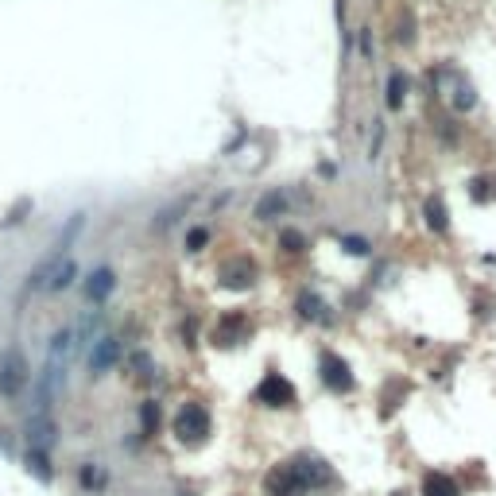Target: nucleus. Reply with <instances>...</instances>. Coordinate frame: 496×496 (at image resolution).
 <instances>
[{
	"label": "nucleus",
	"mask_w": 496,
	"mask_h": 496,
	"mask_svg": "<svg viewBox=\"0 0 496 496\" xmlns=\"http://www.w3.org/2000/svg\"><path fill=\"white\" fill-rule=\"evenodd\" d=\"M113 283H117V276H113V268H97L94 276L81 283V291H86V299L89 303H105L109 299V291H113Z\"/></svg>",
	"instance_id": "5"
},
{
	"label": "nucleus",
	"mask_w": 496,
	"mask_h": 496,
	"mask_svg": "<svg viewBox=\"0 0 496 496\" xmlns=\"http://www.w3.org/2000/svg\"><path fill=\"white\" fill-rule=\"evenodd\" d=\"M427 225L434 229V233H446V210H442V198H427Z\"/></svg>",
	"instance_id": "11"
},
{
	"label": "nucleus",
	"mask_w": 496,
	"mask_h": 496,
	"mask_svg": "<svg viewBox=\"0 0 496 496\" xmlns=\"http://www.w3.org/2000/svg\"><path fill=\"white\" fill-rule=\"evenodd\" d=\"M283 210H287V194H283V190H271L268 198H260V202H256V218H260V221L279 218Z\"/></svg>",
	"instance_id": "9"
},
{
	"label": "nucleus",
	"mask_w": 496,
	"mask_h": 496,
	"mask_svg": "<svg viewBox=\"0 0 496 496\" xmlns=\"http://www.w3.org/2000/svg\"><path fill=\"white\" fill-rule=\"evenodd\" d=\"M74 276H78V264L66 256V260H59V268L51 271V279H47V291L51 295H59V291H66V287L74 283Z\"/></svg>",
	"instance_id": "7"
},
{
	"label": "nucleus",
	"mask_w": 496,
	"mask_h": 496,
	"mask_svg": "<svg viewBox=\"0 0 496 496\" xmlns=\"http://www.w3.org/2000/svg\"><path fill=\"white\" fill-rule=\"evenodd\" d=\"M23 466H28V473L35 477V481H51V473H55V469H51V458H47L43 450H35V446L23 453Z\"/></svg>",
	"instance_id": "8"
},
{
	"label": "nucleus",
	"mask_w": 496,
	"mask_h": 496,
	"mask_svg": "<svg viewBox=\"0 0 496 496\" xmlns=\"http://www.w3.org/2000/svg\"><path fill=\"white\" fill-rule=\"evenodd\" d=\"M303 314H307V318H318V314H322V299H318V295H303Z\"/></svg>",
	"instance_id": "17"
},
{
	"label": "nucleus",
	"mask_w": 496,
	"mask_h": 496,
	"mask_svg": "<svg viewBox=\"0 0 496 496\" xmlns=\"http://www.w3.org/2000/svg\"><path fill=\"white\" fill-rule=\"evenodd\" d=\"M205 431H210V419H205V411L198 407V403H186V407H179V415H175V434L183 438V442H202Z\"/></svg>",
	"instance_id": "2"
},
{
	"label": "nucleus",
	"mask_w": 496,
	"mask_h": 496,
	"mask_svg": "<svg viewBox=\"0 0 496 496\" xmlns=\"http://www.w3.org/2000/svg\"><path fill=\"white\" fill-rule=\"evenodd\" d=\"M279 241H283L287 252H303V248H307V237H303V233H291V229H287V233L279 237Z\"/></svg>",
	"instance_id": "14"
},
{
	"label": "nucleus",
	"mask_w": 496,
	"mask_h": 496,
	"mask_svg": "<svg viewBox=\"0 0 496 496\" xmlns=\"http://www.w3.org/2000/svg\"><path fill=\"white\" fill-rule=\"evenodd\" d=\"M322 384L329 388V392H353V372L345 365L337 353H322Z\"/></svg>",
	"instance_id": "3"
},
{
	"label": "nucleus",
	"mask_w": 496,
	"mask_h": 496,
	"mask_svg": "<svg viewBox=\"0 0 496 496\" xmlns=\"http://www.w3.org/2000/svg\"><path fill=\"white\" fill-rule=\"evenodd\" d=\"M400 101H403V74L395 70L392 81H388V105H392V109H400Z\"/></svg>",
	"instance_id": "12"
},
{
	"label": "nucleus",
	"mask_w": 496,
	"mask_h": 496,
	"mask_svg": "<svg viewBox=\"0 0 496 496\" xmlns=\"http://www.w3.org/2000/svg\"><path fill=\"white\" fill-rule=\"evenodd\" d=\"M140 419H144V431L147 434L159 431V407H155V403H144V407H140Z\"/></svg>",
	"instance_id": "13"
},
{
	"label": "nucleus",
	"mask_w": 496,
	"mask_h": 496,
	"mask_svg": "<svg viewBox=\"0 0 496 496\" xmlns=\"http://www.w3.org/2000/svg\"><path fill=\"white\" fill-rule=\"evenodd\" d=\"M205 241H210V233H205V229H190V237H186V248H190V252H202V248H205Z\"/></svg>",
	"instance_id": "15"
},
{
	"label": "nucleus",
	"mask_w": 496,
	"mask_h": 496,
	"mask_svg": "<svg viewBox=\"0 0 496 496\" xmlns=\"http://www.w3.org/2000/svg\"><path fill=\"white\" fill-rule=\"evenodd\" d=\"M345 252L349 256H368V241L365 237H345Z\"/></svg>",
	"instance_id": "16"
},
{
	"label": "nucleus",
	"mask_w": 496,
	"mask_h": 496,
	"mask_svg": "<svg viewBox=\"0 0 496 496\" xmlns=\"http://www.w3.org/2000/svg\"><path fill=\"white\" fill-rule=\"evenodd\" d=\"M423 496H458V485L446 473H427L423 477Z\"/></svg>",
	"instance_id": "10"
},
{
	"label": "nucleus",
	"mask_w": 496,
	"mask_h": 496,
	"mask_svg": "<svg viewBox=\"0 0 496 496\" xmlns=\"http://www.w3.org/2000/svg\"><path fill=\"white\" fill-rule=\"evenodd\" d=\"M23 388H28V361H23L20 349H4L0 353V395L12 400Z\"/></svg>",
	"instance_id": "1"
},
{
	"label": "nucleus",
	"mask_w": 496,
	"mask_h": 496,
	"mask_svg": "<svg viewBox=\"0 0 496 496\" xmlns=\"http://www.w3.org/2000/svg\"><path fill=\"white\" fill-rule=\"evenodd\" d=\"M117 357H120V345L113 342L109 334H105V337H97V349H94V357H89V368H94L97 376H101V372L109 368V365H113V361H117Z\"/></svg>",
	"instance_id": "6"
},
{
	"label": "nucleus",
	"mask_w": 496,
	"mask_h": 496,
	"mask_svg": "<svg viewBox=\"0 0 496 496\" xmlns=\"http://www.w3.org/2000/svg\"><path fill=\"white\" fill-rule=\"evenodd\" d=\"M256 395H260V403H268V407H291V403H295V388L287 384L279 372H268Z\"/></svg>",
	"instance_id": "4"
}]
</instances>
